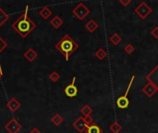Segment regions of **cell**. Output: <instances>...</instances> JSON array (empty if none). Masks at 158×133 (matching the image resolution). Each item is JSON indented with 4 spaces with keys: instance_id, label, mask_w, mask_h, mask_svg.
<instances>
[{
    "instance_id": "cell-1",
    "label": "cell",
    "mask_w": 158,
    "mask_h": 133,
    "mask_svg": "<svg viewBox=\"0 0 158 133\" xmlns=\"http://www.w3.org/2000/svg\"><path fill=\"white\" fill-rule=\"evenodd\" d=\"M28 8L29 7L26 6L25 11L11 24L12 29L23 39L36 28V24L28 17Z\"/></svg>"
},
{
    "instance_id": "cell-2",
    "label": "cell",
    "mask_w": 158,
    "mask_h": 133,
    "mask_svg": "<svg viewBox=\"0 0 158 133\" xmlns=\"http://www.w3.org/2000/svg\"><path fill=\"white\" fill-rule=\"evenodd\" d=\"M55 48L65 56V59L68 61L69 59V56L79 48V45L72 39V38L66 34L62 37L61 40H59L55 45Z\"/></svg>"
},
{
    "instance_id": "cell-3",
    "label": "cell",
    "mask_w": 158,
    "mask_h": 133,
    "mask_svg": "<svg viewBox=\"0 0 158 133\" xmlns=\"http://www.w3.org/2000/svg\"><path fill=\"white\" fill-rule=\"evenodd\" d=\"M134 79H135V76H132L131 79H130V81H129V85H128V87H127V91H126L125 93H124V95H122V96H120V97L117 98V100H116V105H117L118 108L125 109V108H127V107L129 106V100L128 99V94H129V90H130V88H131V86H132V83H133Z\"/></svg>"
},
{
    "instance_id": "cell-4",
    "label": "cell",
    "mask_w": 158,
    "mask_h": 133,
    "mask_svg": "<svg viewBox=\"0 0 158 133\" xmlns=\"http://www.w3.org/2000/svg\"><path fill=\"white\" fill-rule=\"evenodd\" d=\"M90 12H91L90 9H89L82 2L79 3V4L73 8V10H72L73 15H74L76 18H78L80 21H83L84 18L90 14Z\"/></svg>"
},
{
    "instance_id": "cell-5",
    "label": "cell",
    "mask_w": 158,
    "mask_h": 133,
    "mask_svg": "<svg viewBox=\"0 0 158 133\" xmlns=\"http://www.w3.org/2000/svg\"><path fill=\"white\" fill-rule=\"evenodd\" d=\"M152 11H153L152 8H150L145 2H142L139 6L135 8V12L139 15L142 18H146L152 13Z\"/></svg>"
},
{
    "instance_id": "cell-6",
    "label": "cell",
    "mask_w": 158,
    "mask_h": 133,
    "mask_svg": "<svg viewBox=\"0 0 158 133\" xmlns=\"http://www.w3.org/2000/svg\"><path fill=\"white\" fill-rule=\"evenodd\" d=\"M22 128V126L15 118H11L5 126V129L8 133H18Z\"/></svg>"
},
{
    "instance_id": "cell-7",
    "label": "cell",
    "mask_w": 158,
    "mask_h": 133,
    "mask_svg": "<svg viewBox=\"0 0 158 133\" xmlns=\"http://www.w3.org/2000/svg\"><path fill=\"white\" fill-rule=\"evenodd\" d=\"M75 81H76V77H73L71 83L69 84V85L65 88V90H64V91H65V93H66V95L69 96V98L75 97V96L77 95V94H78V88H77L76 85H75Z\"/></svg>"
},
{
    "instance_id": "cell-8",
    "label": "cell",
    "mask_w": 158,
    "mask_h": 133,
    "mask_svg": "<svg viewBox=\"0 0 158 133\" xmlns=\"http://www.w3.org/2000/svg\"><path fill=\"white\" fill-rule=\"evenodd\" d=\"M73 127H74V128L77 129L78 132L82 133V132H84V131L86 130L88 125L85 123L83 117H79V118L73 122Z\"/></svg>"
},
{
    "instance_id": "cell-9",
    "label": "cell",
    "mask_w": 158,
    "mask_h": 133,
    "mask_svg": "<svg viewBox=\"0 0 158 133\" xmlns=\"http://www.w3.org/2000/svg\"><path fill=\"white\" fill-rule=\"evenodd\" d=\"M146 79L149 82H152L158 91V65L146 76Z\"/></svg>"
},
{
    "instance_id": "cell-10",
    "label": "cell",
    "mask_w": 158,
    "mask_h": 133,
    "mask_svg": "<svg viewBox=\"0 0 158 133\" xmlns=\"http://www.w3.org/2000/svg\"><path fill=\"white\" fill-rule=\"evenodd\" d=\"M143 91L144 92V94L147 97H152L153 94L157 91V89L152 82L148 81V83L143 88Z\"/></svg>"
},
{
    "instance_id": "cell-11",
    "label": "cell",
    "mask_w": 158,
    "mask_h": 133,
    "mask_svg": "<svg viewBox=\"0 0 158 133\" xmlns=\"http://www.w3.org/2000/svg\"><path fill=\"white\" fill-rule=\"evenodd\" d=\"M21 103H19L16 98H11L8 102V104H7V107L9 109V111L10 112H12V113H14V112H16L19 107H21Z\"/></svg>"
},
{
    "instance_id": "cell-12",
    "label": "cell",
    "mask_w": 158,
    "mask_h": 133,
    "mask_svg": "<svg viewBox=\"0 0 158 133\" xmlns=\"http://www.w3.org/2000/svg\"><path fill=\"white\" fill-rule=\"evenodd\" d=\"M24 58L29 61V62H33L36 58H37V56H38V54L37 52L33 49V48H30L28 49L25 53H24Z\"/></svg>"
},
{
    "instance_id": "cell-13",
    "label": "cell",
    "mask_w": 158,
    "mask_h": 133,
    "mask_svg": "<svg viewBox=\"0 0 158 133\" xmlns=\"http://www.w3.org/2000/svg\"><path fill=\"white\" fill-rule=\"evenodd\" d=\"M63 23H64V22H63V20L62 18L59 17V16H55L52 20H51V22H50V24L55 28V29H59V27H61L62 25H63Z\"/></svg>"
},
{
    "instance_id": "cell-14",
    "label": "cell",
    "mask_w": 158,
    "mask_h": 133,
    "mask_svg": "<svg viewBox=\"0 0 158 133\" xmlns=\"http://www.w3.org/2000/svg\"><path fill=\"white\" fill-rule=\"evenodd\" d=\"M85 132L86 133H102L103 130H102V128L99 126H98L97 124L92 123V124H91V125H89L87 127Z\"/></svg>"
},
{
    "instance_id": "cell-15",
    "label": "cell",
    "mask_w": 158,
    "mask_h": 133,
    "mask_svg": "<svg viewBox=\"0 0 158 133\" xmlns=\"http://www.w3.org/2000/svg\"><path fill=\"white\" fill-rule=\"evenodd\" d=\"M85 28L89 32H93L98 29V24L94 20H90L86 24H85Z\"/></svg>"
},
{
    "instance_id": "cell-16",
    "label": "cell",
    "mask_w": 158,
    "mask_h": 133,
    "mask_svg": "<svg viewBox=\"0 0 158 133\" xmlns=\"http://www.w3.org/2000/svg\"><path fill=\"white\" fill-rule=\"evenodd\" d=\"M9 20V15L4 11L2 8H0V27H2Z\"/></svg>"
},
{
    "instance_id": "cell-17",
    "label": "cell",
    "mask_w": 158,
    "mask_h": 133,
    "mask_svg": "<svg viewBox=\"0 0 158 133\" xmlns=\"http://www.w3.org/2000/svg\"><path fill=\"white\" fill-rule=\"evenodd\" d=\"M39 15H40L44 20H47V18H49V17L52 15V10L49 8L45 7V8L40 9V11H39Z\"/></svg>"
},
{
    "instance_id": "cell-18",
    "label": "cell",
    "mask_w": 158,
    "mask_h": 133,
    "mask_svg": "<svg viewBox=\"0 0 158 133\" xmlns=\"http://www.w3.org/2000/svg\"><path fill=\"white\" fill-rule=\"evenodd\" d=\"M64 121V118L61 115H59V114H55L53 116V118H51V122L55 125V126H59L61 125Z\"/></svg>"
},
{
    "instance_id": "cell-19",
    "label": "cell",
    "mask_w": 158,
    "mask_h": 133,
    "mask_svg": "<svg viewBox=\"0 0 158 133\" xmlns=\"http://www.w3.org/2000/svg\"><path fill=\"white\" fill-rule=\"evenodd\" d=\"M106 55H107V53L106 51L104 49V48H99L96 52H95V56L96 58L99 59V60H103L106 58Z\"/></svg>"
},
{
    "instance_id": "cell-20",
    "label": "cell",
    "mask_w": 158,
    "mask_h": 133,
    "mask_svg": "<svg viewBox=\"0 0 158 133\" xmlns=\"http://www.w3.org/2000/svg\"><path fill=\"white\" fill-rule=\"evenodd\" d=\"M109 41L114 45H117L118 44H119L121 41H122V38L119 36V34L118 33H116V32H115L111 37H110V39H109Z\"/></svg>"
},
{
    "instance_id": "cell-21",
    "label": "cell",
    "mask_w": 158,
    "mask_h": 133,
    "mask_svg": "<svg viewBox=\"0 0 158 133\" xmlns=\"http://www.w3.org/2000/svg\"><path fill=\"white\" fill-rule=\"evenodd\" d=\"M92 112H93V111H92V107H91V106H89L88 105H83V106L82 107V109H81V113L82 114V115H83L84 117L91 116V114H92Z\"/></svg>"
},
{
    "instance_id": "cell-22",
    "label": "cell",
    "mask_w": 158,
    "mask_h": 133,
    "mask_svg": "<svg viewBox=\"0 0 158 133\" xmlns=\"http://www.w3.org/2000/svg\"><path fill=\"white\" fill-rule=\"evenodd\" d=\"M110 130L113 133H119L122 130V126L119 123H118V122H114L110 126Z\"/></svg>"
},
{
    "instance_id": "cell-23",
    "label": "cell",
    "mask_w": 158,
    "mask_h": 133,
    "mask_svg": "<svg viewBox=\"0 0 158 133\" xmlns=\"http://www.w3.org/2000/svg\"><path fill=\"white\" fill-rule=\"evenodd\" d=\"M49 79L53 82H56L59 79H60V75H59L56 71H52L49 74Z\"/></svg>"
},
{
    "instance_id": "cell-24",
    "label": "cell",
    "mask_w": 158,
    "mask_h": 133,
    "mask_svg": "<svg viewBox=\"0 0 158 133\" xmlns=\"http://www.w3.org/2000/svg\"><path fill=\"white\" fill-rule=\"evenodd\" d=\"M124 51L127 53V54H129V55H131L134 51H135V47L131 45V44H128L126 46H125V48H124Z\"/></svg>"
},
{
    "instance_id": "cell-25",
    "label": "cell",
    "mask_w": 158,
    "mask_h": 133,
    "mask_svg": "<svg viewBox=\"0 0 158 133\" xmlns=\"http://www.w3.org/2000/svg\"><path fill=\"white\" fill-rule=\"evenodd\" d=\"M7 47H8V43L3 39L2 37H0V53Z\"/></svg>"
},
{
    "instance_id": "cell-26",
    "label": "cell",
    "mask_w": 158,
    "mask_h": 133,
    "mask_svg": "<svg viewBox=\"0 0 158 133\" xmlns=\"http://www.w3.org/2000/svg\"><path fill=\"white\" fill-rule=\"evenodd\" d=\"M83 118H84V121H85V123H86V124H87L88 126L93 123V118H92L91 116H88V117H84Z\"/></svg>"
},
{
    "instance_id": "cell-27",
    "label": "cell",
    "mask_w": 158,
    "mask_h": 133,
    "mask_svg": "<svg viewBox=\"0 0 158 133\" xmlns=\"http://www.w3.org/2000/svg\"><path fill=\"white\" fill-rule=\"evenodd\" d=\"M151 34L155 38V39H158V27H154V28L152 30Z\"/></svg>"
},
{
    "instance_id": "cell-28",
    "label": "cell",
    "mask_w": 158,
    "mask_h": 133,
    "mask_svg": "<svg viewBox=\"0 0 158 133\" xmlns=\"http://www.w3.org/2000/svg\"><path fill=\"white\" fill-rule=\"evenodd\" d=\"M30 133H41V131H40V129H39V128H37L36 127H34V128H32L31 129Z\"/></svg>"
},
{
    "instance_id": "cell-29",
    "label": "cell",
    "mask_w": 158,
    "mask_h": 133,
    "mask_svg": "<svg viewBox=\"0 0 158 133\" xmlns=\"http://www.w3.org/2000/svg\"><path fill=\"white\" fill-rule=\"evenodd\" d=\"M129 3H130V0H127V1H125V0H120V4L124 7L128 6Z\"/></svg>"
},
{
    "instance_id": "cell-30",
    "label": "cell",
    "mask_w": 158,
    "mask_h": 133,
    "mask_svg": "<svg viewBox=\"0 0 158 133\" xmlns=\"http://www.w3.org/2000/svg\"><path fill=\"white\" fill-rule=\"evenodd\" d=\"M2 77H3V71H2V69H0V79Z\"/></svg>"
}]
</instances>
